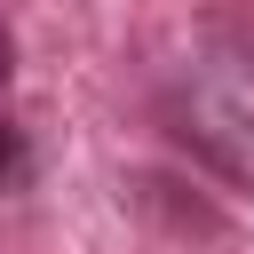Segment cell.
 I'll list each match as a JSON object with an SVG mask.
<instances>
[{
	"mask_svg": "<svg viewBox=\"0 0 254 254\" xmlns=\"http://www.w3.org/2000/svg\"><path fill=\"white\" fill-rule=\"evenodd\" d=\"M167 135L183 151H198L230 190L254 198V119L222 95V87H175L167 95Z\"/></svg>",
	"mask_w": 254,
	"mask_h": 254,
	"instance_id": "6da1fadb",
	"label": "cell"
},
{
	"mask_svg": "<svg viewBox=\"0 0 254 254\" xmlns=\"http://www.w3.org/2000/svg\"><path fill=\"white\" fill-rule=\"evenodd\" d=\"M8 190H32V135L8 127Z\"/></svg>",
	"mask_w": 254,
	"mask_h": 254,
	"instance_id": "7a4b0ae2",
	"label": "cell"
}]
</instances>
